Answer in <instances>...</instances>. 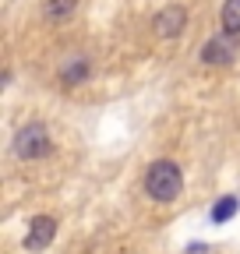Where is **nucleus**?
Masks as SVG:
<instances>
[{
  "label": "nucleus",
  "mask_w": 240,
  "mask_h": 254,
  "mask_svg": "<svg viewBox=\"0 0 240 254\" xmlns=\"http://www.w3.org/2000/svg\"><path fill=\"white\" fill-rule=\"evenodd\" d=\"M145 190H148L152 201H177L180 190H184V173H180L177 163L159 159V163H152L148 173H145Z\"/></svg>",
  "instance_id": "nucleus-1"
},
{
  "label": "nucleus",
  "mask_w": 240,
  "mask_h": 254,
  "mask_svg": "<svg viewBox=\"0 0 240 254\" xmlns=\"http://www.w3.org/2000/svg\"><path fill=\"white\" fill-rule=\"evenodd\" d=\"M50 148H53V141L43 124H25L14 134V152L21 159H43V155H50Z\"/></svg>",
  "instance_id": "nucleus-2"
},
{
  "label": "nucleus",
  "mask_w": 240,
  "mask_h": 254,
  "mask_svg": "<svg viewBox=\"0 0 240 254\" xmlns=\"http://www.w3.org/2000/svg\"><path fill=\"white\" fill-rule=\"evenodd\" d=\"M152 28H156L159 39H177L180 32L187 28V11L180 7V4H166V7L152 18Z\"/></svg>",
  "instance_id": "nucleus-3"
},
{
  "label": "nucleus",
  "mask_w": 240,
  "mask_h": 254,
  "mask_svg": "<svg viewBox=\"0 0 240 254\" xmlns=\"http://www.w3.org/2000/svg\"><path fill=\"white\" fill-rule=\"evenodd\" d=\"M237 50H240V43H237L233 32H219V36H212L201 46V60L205 64H230L237 57Z\"/></svg>",
  "instance_id": "nucleus-4"
},
{
  "label": "nucleus",
  "mask_w": 240,
  "mask_h": 254,
  "mask_svg": "<svg viewBox=\"0 0 240 254\" xmlns=\"http://www.w3.org/2000/svg\"><path fill=\"white\" fill-rule=\"evenodd\" d=\"M53 237H57V219H53V215H36L32 222H28L25 247H28V251H46Z\"/></svg>",
  "instance_id": "nucleus-5"
},
{
  "label": "nucleus",
  "mask_w": 240,
  "mask_h": 254,
  "mask_svg": "<svg viewBox=\"0 0 240 254\" xmlns=\"http://www.w3.org/2000/svg\"><path fill=\"white\" fill-rule=\"evenodd\" d=\"M88 57H71V60H64L60 64V81L64 85H81L85 78H88Z\"/></svg>",
  "instance_id": "nucleus-6"
},
{
  "label": "nucleus",
  "mask_w": 240,
  "mask_h": 254,
  "mask_svg": "<svg viewBox=\"0 0 240 254\" xmlns=\"http://www.w3.org/2000/svg\"><path fill=\"white\" fill-rule=\"evenodd\" d=\"M219 21H223V32L240 36V0H226L223 11H219Z\"/></svg>",
  "instance_id": "nucleus-7"
},
{
  "label": "nucleus",
  "mask_w": 240,
  "mask_h": 254,
  "mask_svg": "<svg viewBox=\"0 0 240 254\" xmlns=\"http://www.w3.org/2000/svg\"><path fill=\"white\" fill-rule=\"evenodd\" d=\"M74 7H78V0H46V18L50 21H64V18L74 14Z\"/></svg>",
  "instance_id": "nucleus-8"
},
{
  "label": "nucleus",
  "mask_w": 240,
  "mask_h": 254,
  "mask_svg": "<svg viewBox=\"0 0 240 254\" xmlns=\"http://www.w3.org/2000/svg\"><path fill=\"white\" fill-rule=\"evenodd\" d=\"M237 208H240V201H237L233 194L219 198V201H216V208H212V222H226V219H233V215H237Z\"/></svg>",
  "instance_id": "nucleus-9"
}]
</instances>
